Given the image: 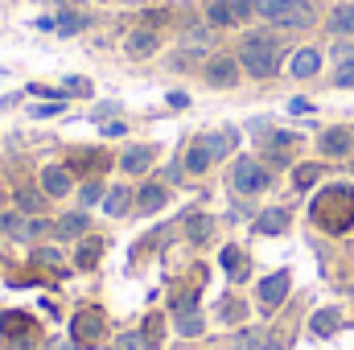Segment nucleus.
<instances>
[{
  "instance_id": "a211bd4d",
  "label": "nucleus",
  "mask_w": 354,
  "mask_h": 350,
  "mask_svg": "<svg viewBox=\"0 0 354 350\" xmlns=\"http://www.w3.org/2000/svg\"><path fill=\"white\" fill-rule=\"evenodd\" d=\"M309 21H313V8H309L305 0H292V8H288V12H284L276 25H284V29H305Z\"/></svg>"
},
{
  "instance_id": "473e14b6",
  "label": "nucleus",
  "mask_w": 354,
  "mask_h": 350,
  "mask_svg": "<svg viewBox=\"0 0 354 350\" xmlns=\"http://www.w3.org/2000/svg\"><path fill=\"white\" fill-rule=\"evenodd\" d=\"M334 83H338V87H354V54L338 62V75H334Z\"/></svg>"
},
{
  "instance_id": "bb28decb",
  "label": "nucleus",
  "mask_w": 354,
  "mask_h": 350,
  "mask_svg": "<svg viewBox=\"0 0 354 350\" xmlns=\"http://www.w3.org/2000/svg\"><path fill=\"white\" fill-rule=\"evenodd\" d=\"M330 29L334 33H354V4H342L330 12Z\"/></svg>"
},
{
  "instance_id": "c85d7f7f",
  "label": "nucleus",
  "mask_w": 354,
  "mask_h": 350,
  "mask_svg": "<svg viewBox=\"0 0 354 350\" xmlns=\"http://www.w3.org/2000/svg\"><path fill=\"white\" fill-rule=\"evenodd\" d=\"M210 235H214V219H206V214H194V219H189V239H194V243H206Z\"/></svg>"
},
{
  "instance_id": "393cba45",
  "label": "nucleus",
  "mask_w": 354,
  "mask_h": 350,
  "mask_svg": "<svg viewBox=\"0 0 354 350\" xmlns=\"http://www.w3.org/2000/svg\"><path fill=\"white\" fill-rule=\"evenodd\" d=\"M284 227H288V210H284V206H272V210L260 214V231H264V235H280Z\"/></svg>"
},
{
  "instance_id": "aec40b11",
  "label": "nucleus",
  "mask_w": 354,
  "mask_h": 350,
  "mask_svg": "<svg viewBox=\"0 0 354 350\" xmlns=\"http://www.w3.org/2000/svg\"><path fill=\"white\" fill-rule=\"evenodd\" d=\"M99 256H103V239H95V235H87V239L79 243V256H75V264H79L83 272H91V268L99 264Z\"/></svg>"
},
{
  "instance_id": "39448f33",
  "label": "nucleus",
  "mask_w": 354,
  "mask_h": 350,
  "mask_svg": "<svg viewBox=\"0 0 354 350\" xmlns=\"http://www.w3.org/2000/svg\"><path fill=\"white\" fill-rule=\"evenodd\" d=\"M288 272H272V276H264L260 280V309H276L284 297H288Z\"/></svg>"
},
{
  "instance_id": "e433bc0d",
  "label": "nucleus",
  "mask_w": 354,
  "mask_h": 350,
  "mask_svg": "<svg viewBox=\"0 0 354 350\" xmlns=\"http://www.w3.org/2000/svg\"><path fill=\"white\" fill-rule=\"evenodd\" d=\"M99 194H103V185H99V181H87V185H83V202H95V198H99Z\"/></svg>"
},
{
  "instance_id": "f03ea898",
  "label": "nucleus",
  "mask_w": 354,
  "mask_h": 350,
  "mask_svg": "<svg viewBox=\"0 0 354 350\" xmlns=\"http://www.w3.org/2000/svg\"><path fill=\"white\" fill-rule=\"evenodd\" d=\"M239 66L248 75H256V79H272L276 66H280V42L268 37V33H252L243 42V50H239Z\"/></svg>"
},
{
  "instance_id": "6ab92c4d",
  "label": "nucleus",
  "mask_w": 354,
  "mask_h": 350,
  "mask_svg": "<svg viewBox=\"0 0 354 350\" xmlns=\"http://www.w3.org/2000/svg\"><path fill=\"white\" fill-rule=\"evenodd\" d=\"M177 334H181V338H198V334H202V313H198L194 305L177 309Z\"/></svg>"
},
{
  "instance_id": "7c9ffc66",
  "label": "nucleus",
  "mask_w": 354,
  "mask_h": 350,
  "mask_svg": "<svg viewBox=\"0 0 354 350\" xmlns=\"http://www.w3.org/2000/svg\"><path fill=\"white\" fill-rule=\"evenodd\" d=\"M317 177H322V165H297V169H292V185H297V190H309Z\"/></svg>"
},
{
  "instance_id": "a878e982",
  "label": "nucleus",
  "mask_w": 354,
  "mask_h": 350,
  "mask_svg": "<svg viewBox=\"0 0 354 350\" xmlns=\"http://www.w3.org/2000/svg\"><path fill=\"white\" fill-rule=\"evenodd\" d=\"M218 264H223V268H227L235 280H243V276H248V264H243V252H239V248H223Z\"/></svg>"
},
{
  "instance_id": "dca6fc26",
  "label": "nucleus",
  "mask_w": 354,
  "mask_h": 350,
  "mask_svg": "<svg viewBox=\"0 0 354 350\" xmlns=\"http://www.w3.org/2000/svg\"><path fill=\"white\" fill-rule=\"evenodd\" d=\"M210 165H214V157H210L206 140H194V145H189V153H185V174H206Z\"/></svg>"
},
{
  "instance_id": "f704fd0d",
  "label": "nucleus",
  "mask_w": 354,
  "mask_h": 350,
  "mask_svg": "<svg viewBox=\"0 0 354 350\" xmlns=\"http://www.w3.org/2000/svg\"><path fill=\"white\" fill-rule=\"evenodd\" d=\"M62 95H91V83L71 75V79H62Z\"/></svg>"
},
{
  "instance_id": "412c9836",
  "label": "nucleus",
  "mask_w": 354,
  "mask_h": 350,
  "mask_svg": "<svg viewBox=\"0 0 354 350\" xmlns=\"http://www.w3.org/2000/svg\"><path fill=\"white\" fill-rule=\"evenodd\" d=\"M206 17H210V25H239L235 0H214V4L206 8Z\"/></svg>"
},
{
  "instance_id": "f257e3e1",
  "label": "nucleus",
  "mask_w": 354,
  "mask_h": 350,
  "mask_svg": "<svg viewBox=\"0 0 354 350\" xmlns=\"http://www.w3.org/2000/svg\"><path fill=\"white\" fill-rule=\"evenodd\" d=\"M313 223L326 227L330 235H342L354 227V190L351 185H326L313 198Z\"/></svg>"
},
{
  "instance_id": "0eeeda50",
  "label": "nucleus",
  "mask_w": 354,
  "mask_h": 350,
  "mask_svg": "<svg viewBox=\"0 0 354 350\" xmlns=\"http://www.w3.org/2000/svg\"><path fill=\"white\" fill-rule=\"evenodd\" d=\"M206 83H210V87H235V83H239V62L227 58V54H218V58L206 66Z\"/></svg>"
},
{
  "instance_id": "f8f14e48",
  "label": "nucleus",
  "mask_w": 354,
  "mask_h": 350,
  "mask_svg": "<svg viewBox=\"0 0 354 350\" xmlns=\"http://www.w3.org/2000/svg\"><path fill=\"white\" fill-rule=\"evenodd\" d=\"M153 157H157V149H153V145H136V149H128V153H124V161H120V165H124V174H145V169L153 165Z\"/></svg>"
},
{
  "instance_id": "9d476101",
  "label": "nucleus",
  "mask_w": 354,
  "mask_h": 350,
  "mask_svg": "<svg viewBox=\"0 0 354 350\" xmlns=\"http://www.w3.org/2000/svg\"><path fill=\"white\" fill-rule=\"evenodd\" d=\"M157 46H161L157 29H132V33H128V42H124L128 58H149V54H157Z\"/></svg>"
},
{
  "instance_id": "6e6552de",
  "label": "nucleus",
  "mask_w": 354,
  "mask_h": 350,
  "mask_svg": "<svg viewBox=\"0 0 354 350\" xmlns=\"http://www.w3.org/2000/svg\"><path fill=\"white\" fill-rule=\"evenodd\" d=\"M41 190L50 194V198H66L71 190H75V177L66 165H50V169H41Z\"/></svg>"
},
{
  "instance_id": "c756f323",
  "label": "nucleus",
  "mask_w": 354,
  "mask_h": 350,
  "mask_svg": "<svg viewBox=\"0 0 354 350\" xmlns=\"http://www.w3.org/2000/svg\"><path fill=\"white\" fill-rule=\"evenodd\" d=\"M87 231V214H66L62 223H58V235L62 239H75V235H83Z\"/></svg>"
},
{
  "instance_id": "b1692460",
  "label": "nucleus",
  "mask_w": 354,
  "mask_h": 350,
  "mask_svg": "<svg viewBox=\"0 0 354 350\" xmlns=\"http://www.w3.org/2000/svg\"><path fill=\"white\" fill-rule=\"evenodd\" d=\"M128 206H132V190H128V185L107 190V198H103V210H107V214H124Z\"/></svg>"
},
{
  "instance_id": "5701e85b",
  "label": "nucleus",
  "mask_w": 354,
  "mask_h": 350,
  "mask_svg": "<svg viewBox=\"0 0 354 350\" xmlns=\"http://www.w3.org/2000/svg\"><path fill=\"white\" fill-rule=\"evenodd\" d=\"M136 206H140L145 214L161 210V206H165V185H157V181H153V185H145V190L136 194Z\"/></svg>"
},
{
  "instance_id": "4468645a",
  "label": "nucleus",
  "mask_w": 354,
  "mask_h": 350,
  "mask_svg": "<svg viewBox=\"0 0 354 350\" xmlns=\"http://www.w3.org/2000/svg\"><path fill=\"white\" fill-rule=\"evenodd\" d=\"M0 334H4V338H21V334H29V338H33V322H29V313L8 309V313L0 317Z\"/></svg>"
},
{
  "instance_id": "ddd939ff",
  "label": "nucleus",
  "mask_w": 354,
  "mask_h": 350,
  "mask_svg": "<svg viewBox=\"0 0 354 350\" xmlns=\"http://www.w3.org/2000/svg\"><path fill=\"white\" fill-rule=\"evenodd\" d=\"M338 326H342V313H338L334 305H326V309H317V313L309 317V330H313L317 338H330V334H334Z\"/></svg>"
},
{
  "instance_id": "20e7f679",
  "label": "nucleus",
  "mask_w": 354,
  "mask_h": 350,
  "mask_svg": "<svg viewBox=\"0 0 354 350\" xmlns=\"http://www.w3.org/2000/svg\"><path fill=\"white\" fill-rule=\"evenodd\" d=\"M231 181H235V190H239V194H260L272 177H268V169L256 161V157H243V161H235Z\"/></svg>"
},
{
  "instance_id": "2eb2a0df",
  "label": "nucleus",
  "mask_w": 354,
  "mask_h": 350,
  "mask_svg": "<svg viewBox=\"0 0 354 350\" xmlns=\"http://www.w3.org/2000/svg\"><path fill=\"white\" fill-rule=\"evenodd\" d=\"M317 71H322V54L317 50H297L292 54V75L297 79H313Z\"/></svg>"
},
{
  "instance_id": "423d86ee",
  "label": "nucleus",
  "mask_w": 354,
  "mask_h": 350,
  "mask_svg": "<svg viewBox=\"0 0 354 350\" xmlns=\"http://www.w3.org/2000/svg\"><path fill=\"white\" fill-rule=\"evenodd\" d=\"M124 350H157L161 347V313H153L149 322H145V330L140 334H124Z\"/></svg>"
},
{
  "instance_id": "1a4fd4ad",
  "label": "nucleus",
  "mask_w": 354,
  "mask_h": 350,
  "mask_svg": "<svg viewBox=\"0 0 354 350\" xmlns=\"http://www.w3.org/2000/svg\"><path fill=\"white\" fill-rule=\"evenodd\" d=\"M317 145H322V153H326V157H346V153L354 149V132H351V128H326Z\"/></svg>"
},
{
  "instance_id": "2f4dec72",
  "label": "nucleus",
  "mask_w": 354,
  "mask_h": 350,
  "mask_svg": "<svg viewBox=\"0 0 354 350\" xmlns=\"http://www.w3.org/2000/svg\"><path fill=\"white\" fill-rule=\"evenodd\" d=\"M58 29H62V37H71V33L87 29V17H83V12H66V17L58 21Z\"/></svg>"
},
{
  "instance_id": "cd10ccee",
  "label": "nucleus",
  "mask_w": 354,
  "mask_h": 350,
  "mask_svg": "<svg viewBox=\"0 0 354 350\" xmlns=\"http://www.w3.org/2000/svg\"><path fill=\"white\" fill-rule=\"evenodd\" d=\"M288 8H292V0H256V12H260L264 21H280Z\"/></svg>"
},
{
  "instance_id": "7ed1b4c3",
  "label": "nucleus",
  "mask_w": 354,
  "mask_h": 350,
  "mask_svg": "<svg viewBox=\"0 0 354 350\" xmlns=\"http://www.w3.org/2000/svg\"><path fill=\"white\" fill-rule=\"evenodd\" d=\"M71 338H75V347L79 350L99 347V342H103V313H95V309L75 313V322H71Z\"/></svg>"
},
{
  "instance_id": "4be33fe9",
  "label": "nucleus",
  "mask_w": 354,
  "mask_h": 350,
  "mask_svg": "<svg viewBox=\"0 0 354 350\" xmlns=\"http://www.w3.org/2000/svg\"><path fill=\"white\" fill-rule=\"evenodd\" d=\"M202 140H206L210 157L218 161V157H227V153L235 149V140H239V136H235V128H227V132H214V136H202Z\"/></svg>"
},
{
  "instance_id": "f3484780",
  "label": "nucleus",
  "mask_w": 354,
  "mask_h": 350,
  "mask_svg": "<svg viewBox=\"0 0 354 350\" xmlns=\"http://www.w3.org/2000/svg\"><path fill=\"white\" fill-rule=\"evenodd\" d=\"M297 140H301V136H292V132H276V136L268 140V157L284 165V161L292 157V149H297Z\"/></svg>"
},
{
  "instance_id": "c9c22d12",
  "label": "nucleus",
  "mask_w": 354,
  "mask_h": 350,
  "mask_svg": "<svg viewBox=\"0 0 354 350\" xmlns=\"http://www.w3.org/2000/svg\"><path fill=\"white\" fill-rule=\"evenodd\" d=\"M62 107H66V103H62V99H50V103H37V107H29V111H33V116H37V120H46V116H58V111H62Z\"/></svg>"
},
{
  "instance_id": "9b49d317",
  "label": "nucleus",
  "mask_w": 354,
  "mask_h": 350,
  "mask_svg": "<svg viewBox=\"0 0 354 350\" xmlns=\"http://www.w3.org/2000/svg\"><path fill=\"white\" fill-rule=\"evenodd\" d=\"M4 231L17 235V239H41L50 227L41 219H25V214H4Z\"/></svg>"
},
{
  "instance_id": "72a5a7b5",
  "label": "nucleus",
  "mask_w": 354,
  "mask_h": 350,
  "mask_svg": "<svg viewBox=\"0 0 354 350\" xmlns=\"http://www.w3.org/2000/svg\"><path fill=\"white\" fill-rule=\"evenodd\" d=\"M29 260H33V264H50V268H62V256H58V252H50V248L29 252Z\"/></svg>"
}]
</instances>
